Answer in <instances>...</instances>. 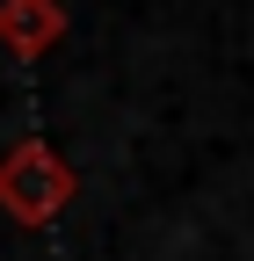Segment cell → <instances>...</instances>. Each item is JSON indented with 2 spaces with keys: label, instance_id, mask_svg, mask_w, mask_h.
Listing matches in <instances>:
<instances>
[{
  "label": "cell",
  "instance_id": "7a4b0ae2",
  "mask_svg": "<svg viewBox=\"0 0 254 261\" xmlns=\"http://www.w3.org/2000/svg\"><path fill=\"white\" fill-rule=\"evenodd\" d=\"M66 37V0H0V44L15 58H44Z\"/></svg>",
  "mask_w": 254,
  "mask_h": 261
},
{
  "label": "cell",
  "instance_id": "6da1fadb",
  "mask_svg": "<svg viewBox=\"0 0 254 261\" xmlns=\"http://www.w3.org/2000/svg\"><path fill=\"white\" fill-rule=\"evenodd\" d=\"M0 203H8L22 225H44L58 203H73V174L44 138H22L8 160H0Z\"/></svg>",
  "mask_w": 254,
  "mask_h": 261
}]
</instances>
